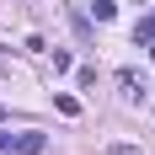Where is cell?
<instances>
[{
  "mask_svg": "<svg viewBox=\"0 0 155 155\" xmlns=\"http://www.w3.org/2000/svg\"><path fill=\"white\" fill-rule=\"evenodd\" d=\"M48 150V134L27 128V134H11V128H0V155H43Z\"/></svg>",
  "mask_w": 155,
  "mask_h": 155,
  "instance_id": "6da1fadb",
  "label": "cell"
},
{
  "mask_svg": "<svg viewBox=\"0 0 155 155\" xmlns=\"http://www.w3.org/2000/svg\"><path fill=\"white\" fill-rule=\"evenodd\" d=\"M118 86H123L128 102H144V96H150V80H144L139 70H118Z\"/></svg>",
  "mask_w": 155,
  "mask_h": 155,
  "instance_id": "7a4b0ae2",
  "label": "cell"
},
{
  "mask_svg": "<svg viewBox=\"0 0 155 155\" xmlns=\"http://www.w3.org/2000/svg\"><path fill=\"white\" fill-rule=\"evenodd\" d=\"M134 43H155V16H139V21H134Z\"/></svg>",
  "mask_w": 155,
  "mask_h": 155,
  "instance_id": "3957f363",
  "label": "cell"
},
{
  "mask_svg": "<svg viewBox=\"0 0 155 155\" xmlns=\"http://www.w3.org/2000/svg\"><path fill=\"white\" fill-rule=\"evenodd\" d=\"M86 5H91L96 21H112V16H118V5H112V0H86Z\"/></svg>",
  "mask_w": 155,
  "mask_h": 155,
  "instance_id": "277c9868",
  "label": "cell"
},
{
  "mask_svg": "<svg viewBox=\"0 0 155 155\" xmlns=\"http://www.w3.org/2000/svg\"><path fill=\"white\" fill-rule=\"evenodd\" d=\"M70 27H75L80 38H91V21H86V11H80V5H70Z\"/></svg>",
  "mask_w": 155,
  "mask_h": 155,
  "instance_id": "5b68a950",
  "label": "cell"
},
{
  "mask_svg": "<svg viewBox=\"0 0 155 155\" xmlns=\"http://www.w3.org/2000/svg\"><path fill=\"white\" fill-rule=\"evenodd\" d=\"M107 155H139V150H134V144H112Z\"/></svg>",
  "mask_w": 155,
  "mask_h": 155,
  "instance_id": "8992f818",
  "label": "cell"
},
{
  "mask_svg": "<svg viewBox=\"0 0 155 155\" xmlns=\"http://www.w3.org/2000/svg\"><path fill=\"white\" fill-rule=\"evenodd\" d=\"M144 48H150V64H155V43H144Z\"/></svg>",
  "mask_w": 155,
  "mask_h": 155,
  "instance_id": "52a82bcc",
  "label": "cell"
},
{
  "mask_svg": "<svg viewBox=\"0 0 155 155\" xmlns=\"http://www.w3.org/2000/svg\"><path fill=\"white\" fill-rule=\"evenodd\" d=\"M0 123H5V107H0Z\"/></svg>",
  "mask_w": 155,
  "mask_h": 155,
  "instance_id": "ba28073f",
  "label": "cell"
}]
</instances>
